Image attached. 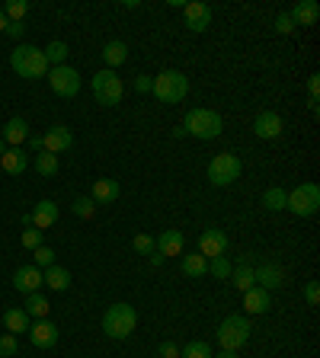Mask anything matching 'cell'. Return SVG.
<instances>
[{"label":"cell","instance_id":"obj_44","mask_svg":"<svg viewBox=\"0 0 320 358\" xmlns=\"http://www.w3.org/2000/svg\"><path fill=\"white\" fill-rule=\"evenodd\" d=\"M308 93H311V100H314V102H320V74L308 77Z\"/></svg>","mask_w":320,"mask_h":358},{"label":"cell","instance_id":"obj_38","mask_svg":"<svg viewBox=\"0 0 320 358\" xmlns=\"http://www.w3.org/2000/svg\"><path fill=\"white\" fill-rule=\"evenodd\" d=\"M32 256H36V266H39V269L55 266V249H52V247H45V243H42V247H39V249H32Z\"/></svg>","mask_w":320,"mask_h":358},{"label":"cell","instance_id":"obj_50","mask_svg":"<svg viewBox=\"0 0 320 358\" xmlns=\"http://www.w3.org/2000/svg\"><path fill=\"white\" fill-rule=\"evenodd\" d=\"M7 23L10 19H7V13H3V7H0V32H7Z\"/></svg>","mask_w":320,"mask_h":358},{"label":"cell","instance_id":"obj_13","mask_svg":"<svg viewBox=\"0 0 320 358\" xmlns=\"http://www.w3.org/2000/svg\"><path fill=\"white\" fill-rule=\"evenodd\" d=\"M282 128H285V122H282V115H275V112H259L256 122H253V135L256 138H263V141L279 138Z\"/></svg>","mask_w":320,"mask_h":358},{"label":"cell","instance_id":"obj_2","mask_svg":"<svg viewBox=\"0 0 320 358\" xmlns=\"http://www.w3.org/2000/svg\"><path fill=\"white\" fill-rule=\"evenodd\" d=\"M138 326V313L131 304H112L109 311L103 313V333L109 339H128Z\"/></svg>","mask_w":320,"mask_h":358},{"label":"cell","instance_id":"obj_12","mask_svg":"<svg viewBox=\"0 0 320 358\" xmlns=\"http://www.w3.org/2000/svg\"><path fill=\"white\" fill-rule=\"evenodd\" d=\"M195 253H202L205 259L224 256V253H228V237H224V230L209 227V230H205V234L199 237V249H195Z\"/></svg>","mask_w":320,"mask_h":358},{"label":"cell","instance_id":"obj_41","mask_svg":"<svg viewBox=\"0 0 320 358\" xmlns=\"http://www.w3.org/2000/svg\"><path fill=\"white\" fill-rule=\"evenodd\" d=\"M292 29H295V23H292V16H288V13H279V16H275V32L288 36Z\"/></svg>","mask_w":320,"mask_h":358},{"label":"cell","instance_id":"obj_45","mask_svg":"<svg viewBox=\"0 0 320 358\" xmlns=\"http://www.w3.org/2000/svg\"><path fill=\"white\" fill-rule=\"evenodd\" d=\"M151 87H154V77H147V74H141L135 80V90L138 93H151Z\"/></svg>","mask_w":320,"mask_h":358},{"label":"cell","instance_id":"obj_1","mask_svg":"<svg viewBox=\"0 0 320 358\" xmlns=\"http://www.w3.org/2000/svg\"><path fill=\"white\" fill-rule=\"evenodd\" d=\"M10 65L19 77H26V80H39V77H45L52 67L45 61V52L36 45H17L13 48V55H10Z\"/></svg>","mask_w":320,"mask_h":358},{"label":"cell","instance_id":"obj_23","mask_svg":"<svg viewBox=\"0 0 320 358\" xmlns=\"http://www.w3.org/2000/svg\"><path fill=\"white\" fill-rule=\"evenodd\" d=\"M0 138L7 141V147H23V141L29 138V125L26 119H10L7 125H3V131H0Z\"/></svg>","mask_w":320,"mask_h":358},{"label":"cell","instance_id":"obj_11","mask_svg":"<svg viewBox=\"0 0 320 358\" xmlns=\"http://www.w3.org/2000/svg\"><path fill=\"white\" fill-rule=\"evenodd\" d=\"M42 144H45L48 154H55V157L58 154H67V150L74 147V135H71V128H67V125H61V122H58V125H52V128L45 131Z\"/></svg>","mask_w":320,"mask_h":358},{"label":"cell","instance_id":"obj_3","mask_svg":"<svg viewBox=\"0 0 320 358\" xmlns=\"http://www.w3.org/2000/svg\"><path fill=\"white\" fill-rule=\"evenodd\" d=\"M183 128H186V135H192V138L211 141L224 131V119H221L215 109H192L183 119Z\"/></svg>","mask_w":320,"mask_h":358},{"label":"cell","instance_id":"obj_34","mask_svg":"<svg viewBox=\"0 0 320 358\" xmlns=\"http://www.w3.org/2000/svg\"><path fill=\"white\" fill-rule=\"evenodd\" d=\"M71 212L77 214V218H93V212H96V202H93L90 195H77L71 202Z\"/></svg>","mask_w":320,"mask_h":358},{"label":"cell","instance_id":"obj_9","mask_svg":"<svg viewBox=\"0 0 320 358\" xmlns=\"http://www.w3.org/2000/svg\"><path fill=\"white\" fill-rule=\"evenodd\" d=\"M48 87H52L58 96L71 100V96H77V93H81V74L74 71L71 65L52 67V71H48Z\"/></svg>","mask_w":320,"mask_h":358},{"label":"cell","instance_id":"obj_22","mask_svg":"<svg viewBox=\"0 0 320 358\" xmlns=\"http://www.w3.org/2000/svg\"><path fill=\"white\" fill-rule=\"evenodd\" d=\"M0 166H3V173H10V176H23L29 166V157L23 154V147H7V154L0 157Z\"/></svg>","mask_w":320,"mask_h":358},{"label":"cell","instance_id":"obj_40","mask_svg":"<svg viewBox=\"0 0 320 358\" xmlns=\"http://www.w3.org/2000/svg\"><path fill=\"white\" fill-rule=\"evenodd\" d=\"M17 352H19V346H17V336H13V333L0 336V358H13Z\"/></svg>","mask_w":320,"mask_h":358},{"label":"cell","instance_id":"obj_36","mask_svg":"<svg viewBox=\"0 0 320 358\" xmlns=\"http://www.w3.org/2000/svg\"><path fill=\"white\" fill-rule=\"evenodd\" d=\"M180 358H211V346L209 342H202V339H195L180 352Z\"/></svg>","mask_w":320,"mask_h":358},{"label":"cell","instance_id":"obj_37","mask_svg":"<svg viewBox=\"0 0 320 358\" xmlns=\"http://www.w3.org/2000/svg\"><path fill=\"white\" fill-rule=\"evenodd\" d=\"M131 247H135L138 256H151V253L157 249V243H154V237H151V234H138V237L131 240Z\"/></svg>","mask_w":320,"mask_h":358},{"label":"cell","instance_id":"obj_6","mask_svg":"<svg viewBox=\"0 0 320 358\" xmlns=\"http://www.w3.org/2000/svg\"><path fill=\"white\" fill-rule=\"evenodd\" d=\"M93 96H96V102H100V106H119L122 102V77L116 71H109V67H106V71H96L93 74Z\"/></svg>","mask_w":320,"mask_h":358},{"label":"cell","instance_id":"obj_25","mask_svg":"<svg viewBox=\"0 0 320 358\" xmlns=\"http://www.w3.org/2000/svg\"><path fill=\"white\" fill-rule=\"evenodd\" d=\"M103 61L109 65V71L112 67H119V65H125L128 61V45L125 42H119V38H116V42H106V48H103Z\"/></svg>","mask_w":320,"mask_h":358},{"label":"cell","instance_id":"obj_30","mask_svg":"<svg viewBox=\"0 0 320 358\" xmlns=\"http://www.w3.org/2000/svg\"><path fill=\"white\" fill-rule=\"evenodd\" d=\"M48 307H52V304H48L39 291H36V294H26V313H29V317H39V320H45V317H48Z\"/></svg>","mask_w":320,"mask_h":358},{"label":"cell","instance_id":"obj_18","mask_svg":"<svg viewBox=\"0 0 320 358\" xmlns=\"http://www.w3.org/2000/svg\"><path fill=\"white\" fill-rule=\"evenodd\" d=\"M29 214H32V227H36V230H48L58 221V205L52 202V199H42V202H39Z\"/></svg>","mask_w":320,"mask_h":358},{"label":"cell","instance_id":"obj_16","mask_svg":"<svg viewBox=\"0 0 320 358\" xmlns=\"http://www.w3.org/2000/svg\"><path fill=\"white\" fill-rule=\"evenodd\" d=\"M29 339H32V346H39V349H52L58 342V326L52 320H39L29 326Z\"/></svg>","mask_w":320,"mask_h":358},{"label":"cell","instance_id":"obj_47","mask_svg":"<svg viewBox=\"0 0 320 358\" xmlns=\"http://www.w3.org/2000/svg\"><path fill=\"white\" fill-rule=\"evenodd\" d=\"M29 141V147L32 150H45V144H42V135H32V138H26Z\"/></svg>","mask_w":320,"mask_h":358},{"label":"cell","instance_id":"obj_21","mask_svg":"<svg viewBox=\"0 0 320 358\" xmlns=\"http://www.w3.org/2000/svg\"><path fill=\"white\" fill-rule=\"evenodd\" d=\"M119 195H122V189H119L116 179H96V183H93L90 199L96 205H112V202H119Z\"/></svg>","mask_w":320,"mask_h":358},{"label":"cell","instance_id":"obj_7","mask_svg":"<svg viewBox=\"0 0 320 358\" xmlns=\"http://www.w3.org/2000/svg\"><path fill=\"white\" fill-rule=\"evenodd\" d=\"M285 208H288L292 214H298V218H311V214H317V208H320V186L317 183H301L298 189H292Z\"/></svg>","mask_w":320,"mask_h":358},{"label":"cell","instance_id":"obj_15","mask_svg":"<svg viewBox=\"0 0 320 358\" xmlns=\"http://www.w3.org/2000/svg\"><path fill=\"white\" fill-rule=\"evenodd\" d=\"M253 278H256V285L266 288V291H275V288L285 285V272L275 262H263L259 269H253Z\"/></svg>","mask_w":320,"mask_h":358},{"label":"cell","instance_id":"obj_28","mask_svg":"<svg viewBox=\"0 0 320 358\" xmlns=\"http://www.w3.org/2000/svg\"><path fill=\"white\" fill-rule=\"evenodd\" d=\"M285 202H288V192L273 186V189H266L263 192V208L266 212H285Z\"/></svg>","mask_w":320,"mask_h":358},{"label":"cell","instance_id":"obj_32","mask_svg":"<svg viewBox=\"0 0 320 358\" xmlns=\"http://www.w3.org/2000/svg\"><path fill=\"white\" fill-rule=\"evenodd\" d=\"M209 272L215 278H221V282H228L231 272H234V266H231L228 256H215V259H209Z\"/></svg>","mask_w":320,"mask_h":358},{"label":"cell","instance_id":"obj_39","mask_svg":"<svg viewBox=\"0 0 320 358\" xmlns=\"http://www.w3.org/2000/svg\"><path fill=\"white\" fill-rule=\"evenodd\" d=\"M19 243H23L26 249H39V247H42V230H36V227L23 230V237H19Z\"/></svg>","mask_w":320,"mask_h":358},{"label":"cell","instance_id":"obj_10","mask_svg":"<svg viewBox=\"0 0 320 358\" xmlns=\"http://www.w3.org/2000/svg\"><path fill=\"white\" fill-rule=\"evenodd\" d=\"M183 19H186V29L192 32H205L211 26V7L202 3V0H192V3H183Z\"/></svg>","mask_w":320,"mask_h":358},{"label":"cell","instance_id":"obj_4","mask_svg":"<svg viewBox=\"0 0 320 358\" xmlns=\"http://www.w3.org/2000/svg\"><path fill=\"white\" fill-rule=\"evenodd\" d=\"M151 93H154L160 102H167V106H176V102L186 100V93H189V80H186V74H180V71H160L154 77Z\"/></svg>","mask_w":320,"mask_h":358},{"label":"cell","instance_id":"obj_46","mask_svg":"<svg viewBox=\"0 0 320 358\" xmlns=\"http://www.w3.org/2000/svg\"><path fill=\"white\" fill-rule=\"evenodd\" d=\"M23 32H26V26H23V23H7V36L10 38H23Z\"/></svg>","mask_w":320,"mask_h":358},{"label":"cell","instance_id":"obj_27","mask_svg":"<svg viewBox=\"0 0 320 358\" xmlns=\"http://www.w3.org/2000/svg\"><path fill=\"white\" fill-rule=\"evenodd\" d=\"M183 276H189V278L209 276V259L202 256V253H189V256H183Z\"/></svg>","mask_w":320,"mask_h":358},{"label":"cell","instance_id":"obj_42","mask_svg":"<svg viewBox=\"0 0 320 358\" xmlns=\"http://www.w3.org/2000/svg\"><path fill=\"white\" fill-rule=\"evenodd\" d=\"M304 301L311 304V307H317L320 304V285L317 282H308V288H304Z\"/></svg>","mask_w":320,"mask_h":358},{"label":"cell","instance_id":"obj_19","mask_svg":"<svg viewBox=\"0 0 320 358\" xmlns=\"http://www.w3.org/2000/svg\"><path fill=\"white\" fill-rule=\"evenodd\" d=\"M244 307H247V313H266L273 307V291L253 285L250 291H244Z\"/></svg>","mask_w":320,"mask_h":358},{"label":"cell","instance_id":"obj_51","mask_svg":"<svg viewBox=\"0 0 320 358\" xmlns=\"http://www.w3.org/2000/svg\"><path fill=\"white\" fill-rule=\"evenodd\" d=\"M3 154H7V141L0 138V157H3Z\"/></svg>","mask_w":320,"mask_h":358},{"label":"cell","instance_id":"obj_5","mask_svg":"<svg viewBox=\"0 0 320 358\" xmlns=\"http://www.w3.org/2000/svg\"><path fill=\"white\" fill-rule=\"evenodd\" d=\"M250 320L247 317H240V313H231V317H224L218 326V342H221V349H231V352H237L240 346H247L250 342Z\"/></svg>","mask_w":320,"mask_h":358},{"label":"cell","instance_id":"obj_48","mask_svg":"<svg viewBox=\"0 0 320 358\" xmlns=\"http://www.w3.org/2000/svg\"><path fill=\"white\" fill-rule=\"evenodd\" d=\"M164 259H167V256H160V253L154 249V253H151V266H164Z\"/></svg>","mask_w":320,"mask_h":358},{"label":"cell","instance_id":"obj_31","mask_svg":"<svg viewBox=\"0 0 320 358\" xmlns=\"http://www.w3.org/2000/svg\"><path fill=\"white\" fill-rule=\"evenodd\" d=\"M67 55H71V48L64 45V42H52V45L45 48V61H48V67H52V65L61 67L64 61H67Z\"/></svg>","mask_w":320,"mask_h":358},{"label":"cell","instance_id":"obj_8","mask_svg":"<svg viewBox=\"0 0 320 358\" xmlns=\"http://www.w3.org/2000/svg\"><path fill=\"white\" fill-rule=\"evenodd\" d=\"M240 170H244V164H240L237 154H218L215 160L209 164V183L211 186H231L240 179Z\"/></svg>","mask_w":320,"mask_h":358},{"label":"cell","instance_id":"obj_33","mask_svg":"<svg viewBox=\"0 0 320 358\" xmlns=\"http://www.w3.org/2000/svg\"><path fill=\"white\" fill-rule=\"evenodd\" d=\"M36 170L42 176H55L58 173V157L48 154V150H39L36 154Z\"/></svg>","mask_w":320,"mask_h":358},{"label":"cell","instance_id":"obj_43","mask_svg":"<svg viewBox=\"0 0 320 358\" xmlns=\"http://www.w3.org/2000/svg\"><path fill=\"white\" fill-rule=\"evenodd\" d=\"M157 352H160V358H180V352H183V349H180L176 342L167 339V342H160V349H157Z\"/></svg>","mask_w":320,"mask_h":358},{"label":"cell","instance_id":"obj_29","mask_svg":"<svg viewBox=\"0 0 320 358\" xmlns=\"http://www.w3.org/2000/svg\"><path fill=\"white\" fill-rule=\"evenodd\" d=\"M228 282H234V285L240 288V291H250V288L256 285V278H253V269H250V262H240L234 272H231Z\"/></svg>","mask_w":320,"mask_h":358},{"label":"cell","instance_id":"obj_49","mask_svg":"<svg viewBox=\"0 0 320 358\" xmlns=\"http://www.w3.org/2000/svg\"><path fill=\"white\" fill-rule=\"evenodd\" d=\"M211 358H240V355H237V352H231V349H221L218 355H211Z\"/></svg>","mask_w":320,"mask_h":358},{"label":"cell","instance_id":"obj_20","mask_svg":"<svg viewBox=\"0 0 320 358\" xmlns=\"http://www.w3.org/2000/svg\"><path fill=\"white\" fill-rule=\"evenodd\" d=\"M288 16H292L295 26H314L320 16V7L314 3V0H298L292 10H288Z\"/></svg>","mask_w":320,"mask_h":358},{"label":"cell","instance_id":"obj_26","mask_svg":"<svg viewBox=\"0 0 320 358\" xmlns=\"http://www.w3.org/2000/svg\"><path fill=\"white\" fill-rule=\"evenodd\" d=\"M3 326H7L10 333H29V313L23 311V307H10L7 313H3Z\"/></svg>","mask_w":320,"mask_h":358},{"label":"cell","instance_id":"obj_14","mask_svg":"<svg viewBox=\"0 0 320 358\" xmlns=\"http://www.w3.org/2000/svg\"><path fill=\"white\" fill-rule=\"evenodd\" d=\"M13 288L23 294H36L42 288V269L39 266H19L13 272Z\"/></svg>","mask_w":320,"mask_h":358},{"label":"cell","instance_id":"obj_24","mask_svg":"<svg viewBox=\"0 0 320 358\" xmlns=\"http://www.w3.org/2000/svg\"><path fill=\"white\" fill-rule=\"evenodd\" d=\"M42 285H48L52 291H67V288H71V272L61 266H48L45 272H42Z\"/></svg>","mask_w":320,"mask_h":358},{"label":"cell","instance_id":"obj_35","mask_svg":"<svg viewBox=\"0 0 320 358\" xmlns=\"http://www.w3.org/2000/svg\"><path fill=\"white\" fill-rule=\"evenodd\" d=\"M3 13H7L10 23H23V16L29 13V0H10L7 7H3Z\"/></svg>","mask_w":320,"mask_h":358},{"label":"cell","instance_id":"obj_17","mask_svg":"<svg viewBox=\"0 0 320 358\" xmlns=\"http://www.w3.org/2000/svg\"><path fill=\"white\" fill-rule=\"evenodd\" d=\"M154 243L160 256H180L186 247V237H183V230H164L160 237H154Z\"/></svg>","mask_w":320,"mask_h":358}]
</instances>
